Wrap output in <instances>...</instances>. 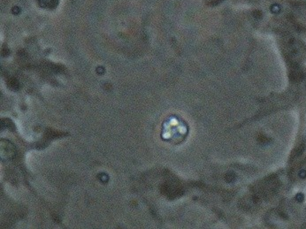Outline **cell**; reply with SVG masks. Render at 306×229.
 I'll use <instances>...</instances> for the list:
<instances>
[{
    "mask_svg": "<svg viewBox=\"0 0 306 229\" xmlns=\"http://www.w3.org/2000/svg\"><path fill=\"white\" fill-rule=\"evenodd\" d=\"M188 134V127L181 119L172 116L163 124L162 138L170 143H181Z\"/></svg>",
    "mask_w": 306,
    "mask_h": 229,
    "instance_id": "6da1fadb",
    "label": "cell"
}]
</instances>
